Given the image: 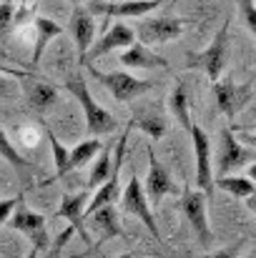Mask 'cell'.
Returning a JSON list of instances; mask_svg holds the SVG:
<instances>
[{"label":"cell","mask_w":256,"mask_h":258,"mask_svg":"<svg viewBox=\"0 0 256 258\" xmlns=\"http://www.w3.org/2000/svg\"><path fill=\"white\" fill-rule=\"evenodd\" d=\"M66 88L73 93V98H76V100L81 103V108H83L85 131H88L90 138H98V136H106V133H113V131H116V118H113L100 103H95V98L90 95V90H88L81 73H76V76L66 83Z\"/></svg>","instance_id":"cell-1"},{"label":"cell","mask_w":256,"mask_h":258,"mask_svg":"<svg viewBox=\"0 0 256 258\" xmlns=\"http://www.w3.org/2000/svg\"><path fill=\"white\" fill-rule=\"evenodd\" d=\"M90 76L121 103H131V100H136L138 95H143L153 88V81H143V78H136V76L121 73V71L118 73H106V71H98L93 63H90Z\"/></svg>","instance_id":"cell-2"},{"label":"cell","mask_w":256,"mask_h":258,"mask_svg":"<svg viewBox=\"0 0 256 258\" xmlns=\"http://www.w3.org/2000/svg\"><path fill=\"white\" fill-rule=\"evenodd\" d=\"M229 28H231V20H224V25L211 38V43L206 45V50H201L196 58L188 60V68H201L211 78V83L219 81L221 78V71H224L226 50H229Z\"/></svg>","instance_id":"cell-3"},{"label":"cell","mask_w":256,"mask_h":258,"mask_svg":"<svg viewBox=\"0 0 256 258\" xmlns=\"http://www.w3.org/2000/svg\"><path fill=\"white\" fill-rule=\"evenodd\" d=\"M191 141H193V158H196V188L211 198L214 196V173H211V141L201 125L188 128Z\"/></svg>","instance_id":"cell-4"},{"label":"cell","mask_w":256,"mask_h":258,"mask_svg":"<svg viewBox=\"0 0 256 258\" xmlns=\"http://www.w3.org/2000/svg\"><path fill=\"white\" fill-rule=\"evenodd\" d=\"M178 206H181L183 216L188 218V223L193 226V231L198 233L201 246H203V248H209L214 236H211V228H209V216H206V196H203L198 188L193 190L191 185H186Z\"/></svg>","instance_id":"cell-5"},{"label":"cell","mask_w":256,"mask_h":258,"mask_svg":"<svg viewBox=\"0 0 256 258\" xmlns=\"http://www.w3.org/2000/svg\"><path fill=\"white\" fill-rule=\"evenodd\" d=\"M211 88H214L216 108H219L229 120H234L236 113L249 103L254 81H249V83H244V86H234V81H229V78H219V81H214V86Z\"/></svg>","instance_id":"cell-6"},{"label":"cell","mask_w":256,"mask_h":258,"mask_svg":"<svg viewBox=\"0 0 256 258\" xmlns=\"http://www.w3.org/2000/svg\"><path fill=\"white\" fill-rule=\"evenodd\" d=\"M121 206H123V211H126V213L136 216V218H138L148 231H151V236H153L156 241H161L159 223H156L153 211H151V206H148V201H146L143 185H141V180H138L136 175L128 180V185H126V190H123V198H121Z\"/></svg>","instance_id":"cell-7"},{"label":"cell","mask_w":256,"mask_h":258,"mask_svg":"<svg viewBox=\"0 0 256 258\" xmlns=\"http://www.w3.org/2000/svg\"><path fill=\"white\" fill-rule=\"evenodd\" d=\"M161 8V0H88V13L106 18H138Z\"/></svg>","instance_id":"cell-8"},{"label":"cell","mask_w":256,"mask_h":258,"mask_svg":"<svg viewBox=\"0 0 256 258\" xmlns=\"http://www.w3.org/2000/svg\"><path fill=\"white\" fill-rule=\"evenodd\" d=\"M186 28V20L183 18H176V15H159V18H148L141 23L138 28V38L143 45H161V43H169L176 40Z\"/></svg>","instance_id":"cell-9"},{"label":"cell","mask_w":256,"mask_h":258,"mask_svg":"<svg viewBox=\"0 0 256 258\" xmlns=\"http://www.w3.org/2000/svg\"><path fill=\"white\" fill-rule=\"evenodd\" d=\"M133 40H136V30L128 28L126 23H116V25H111V28L100 35V40L90 43V48H88V53L83 55L81 66H90L95 58H100V55H106V53L123 50V48H128Z\"/></svg>","instance_id":"cell-10"},{"label":"cell","mask_w":256,"mask_h":258,"mask_svg":"<svg viewBox=\"0 0 256 258\" xmlns=\"http://www.w3.org/2000/svg\"><path fill=\"white\" fill-rule=\"evenodd\" d=\"M5 223H8L13 231L25 233V236L33 241L35 248H45V243H48V236H45V216H40V213H35V211H30V208H25L23 201L13 208V213H10V218H8Z\"/></svg>","instance_id":"cell-11"},{"label":"cell","mask_w":256,"mask_h":258,"mask_svg":"<svg viewBox=\"0 0 256 258\" xmlns=\"http://www.w3.org/2000/svg\"><path fill=\"white\" fill-rule=\"evenodd\" d=\"M173 190V180H171L169 171L159 163V158H156V153H153V148L148 146V178H146V201H148V206H153V208H159L161 206V201H164V196Z\"/></svg>","instance_id":"cell-12"},{"label":"cell","mask_w":256,"mask_h":258,"mask_svg":"<svg viewBox=\"0 0 256 258\" xmlns=\"http://www.w3.org/2000/svg\"><path fill=\"white\" fill-rule=\"evenodd\" d=\"M254 156L249 148H244L239 143V138L231 131H224L221 138V156H219V173H231V171H241L244 166H251Z\"/></svg>","instance_id":"cell-13"},{"label":"cell","mask_w":256,"mask_h":258,"mask_svg":"<svg viewBox=\"0 0 256 258\" xmlns=\"http://www.w3.org/2000/svg\"><path fill=\"white\" fill-rule=\"evenodd\" d=\"M71 35H73V43L78 48V60H83V55L88 53L93 38H95V20H93V13H88L85 8H76L71 13Z\"/></svg>","instance_id":"cell-14"},{"label":"cell","mask_w":256,"mask_h":258,"mask_svg":"<svg viewBox=\"0 0 256 258\" xmlns=\"http://www.w3.org/2000/svg\"><path fill=\"white\" fill-rule=\"evenodd\" d=\"M131 125H136L141 133H146L148 138H156V141H161L164 138V133H166V118H164V113L159 110V105H138V108H133V118H131Z\"/></svg>","instance_id":"cell-15"},{"label":"cell","mask_w":256,"mask_h":258,"mask_svg":"<svg viewBox=\"0 0 256 258\" xmlns=\"http://www.w3.org/2000/svg\"><path fill=\"white\" fill-rule=\"evenodd\" d=\"M121 63L126 68H136V71H156V68H169V60L151 53L143 43H131L128 48H123L121 53Z\"/></svg>","instance_id":"cell-16"},{"label":"cell","mask_w":256,"mask_h":258,"mask_svg":"<svg viewBox=\"0 0 256 258\" xmlns=\"http://www.w3.org/2000/svg\"><path fill=\"white\" fill-rule=\"evenodd\" d=\"M83 203H85V193H78V196L63 193V198H61V208H58L56 216L66 218L68 226H73V231L85 241V246H90V238H88L85 221H83Z\"/></svg>","instance_id":"cell-17"},{"label":"cell","mask_w":256,"mask_h":258,"mask_svg":"<svg viewBox=\"0 0 256 258\" xmlns=\"http://www.w3.org/2000/svg\"><path fill=\"white\" fill-rule=\"evenodd\" d=\"M33 23H35V45H33V66H40V58H43V53H45V48H48V43L50 40H56L61 33H63V28L56 23V20H50V18H45V15H35L33 18Z\"/></svg>","instance_id":"cell-18"},{"label":"cell","mask_w":256,"mask_h":258,"mask_svg":"<svg viewBox=\"0 0 256 258\" xmlns=\"http://www.w3.org/2000/svg\"><path fill=\"white\" fill-rule=\"evenodd\" d=\"M85 221H90V223L103 233V241L123 233V228H121V223H118V218H116V208H113V203L95 208L90 216H85Z\"/></svg>","instance_id":"cell-19"},{"label":"cell","mask_w":256,"mask_h":258,"mask_svg":"<svg viewBox=\"0 0 256 258\" xmlns=\"http://www.w3.org/2000/svg\"><path fill=\"white\" fill-rule=\"evenodd\" d=\"M28 100H30V105H33V110L35 113H48L53 105H56V100H58V88L53 86V83H48V81H33V88H30V93H28Z\"/></svg>","instance_id":"cell-20"},{"label":"cell","mask_w":256,"mask_h":258,"mask_svg":"<svg viewBox=\"0 0 256 258\" xmlns=\"http://www.w3.org/2000/svg\"><path fill=\"white\" fill-rule=\"evenodd\" d=\"M169 110L181 128L188 131V128L193 125V123H191V108H188V93H186V86H183V83H176V88L171 90Z\"/></svg>","instance_id":"cell-21"},{"label":"cell","mask_w":256,"mask_h":258,"mask_svg":"<svg viewBox=\"0 0 256 258\" xmlns=\"http://www.w3.org/2000/svg\"><path fill=\"white\" fill-rule=\"evenodd\" d=\"M214 185H219L221 190H226V193H231L236 198H246L249 206L254 208V180L251 178H244V175H221V178H216Z\"/></svg>","instance_id":"cell-22"},{"label":"cell","mask_w":256,"mask_h":258,"mask_svg":"<svg viewBox=\"0 0 256 258\" xmlns=\"http://www.w3.org/2000/svg\"><path fill=\"white\" fill-rule=\"evenodd\" d=\"M100 148H103V143H100L98 138H88L83 143H78L73 151H68V171H71V168H81L90 158H95V153H98Z\"/></svg>","instance_id":"cell-23"},{"label":"cell","mask_w":256,"mask_h":258,"mask_svg":"<svg viewBox=\"0 0 256 258\" xmlns=\"http://www.w3.org/2000/svg\"><path fill=\"white\" fill-rule=\"evenodd\" d=\"M111 166H113L111 151H108V148H100V151H98V161H95V166L90 168V175H88V188L100 185V183L111 175Z\"/></svg>","instance_id":"cell-24"},{"label":"cell","mask_w":256,"mask_h":258,"mask_svg":"<svg viewBox=\"0 0 256 258\" xmlns=\"http://www.w3.org/2000/svg\"><path fill=\"white\" fill-rule=\"evenodd\" d=\"M45 136H48V143H50V151H53V161H56V175H53V180H56V178H63L68 173V151L63 148V143L56 138V133L50 128H45Z\"/></svg>","instance_id":"cell-25"},{"label":"cell","mask_w":256,"mask_h":258,"mask_svg":"<svg viewBox=\"0 0 256 258\" xmlns=\"http://www.w3.org/2000/svg\"><path fill=\"white\" fill-rule=\"evenodd\" d=\"M0 158L8 161V163L15 166V168H28V166H30V163L18 153V148L10 143V138H8V133H5L3 128H0Z\"/></svg>","instance_id":"cell-26"},{"label":"cell","mask_w":256,"mask_h":258,"mask_svg":"<svg viewBox=\"0 0 256 258\" xmlns=\"http://www.w3.org/2000/svg\"><path fill=\"white\" fill-rule=\"evenodd\" d=\"M239 10H241V18L249 28V33H256V5L254 0H236Z\"/></svg>","instance_id":"cell-27"},{"label":"cell","mask_w":256,"mask_h":258,"mask_svg":"<svg viewBox=\"0 0 256 258\" xmlns=\"http://www.w3.org/2000/svg\"><path fill=\"white\" fill-rule=\"evenodd\" d=\"M13 15H15V5L10 0L0 3V38L8 33V28L13 25Z\"/></svg>","instance_id":"cell-28"},{"label":"cell","mask_w":256,"mask_h":258,"mask_svg":"<svg viewBox=\"0 0 256 258\" xmlns=\"http://www.w3.org/2000/svg\"><path fill=\"white\" fill-rule=\"evenodd\" d=\"M20 201H23V196H15V198H5V201H0V228L5 226V221L10 218L13 208H15Z\"/></svg>","instance_id":"cell-29"},{"label":"cell","mask_w":256,"mask_h":258,"mask_svg":"<svg viewBox=\"0 0 256 258\" xmlns=\"http://www.w3.org/2000/svg\"><path fill=\"white\" fill-rule=\"evenodd\" d=\"M241 246H244V241H239V243H234V246H229V248H221V251H216V253H206V256H198V258H239Z\"/></svg>","instance_id":"cell-30"},{"label":"cell","mask_w":256,"mask_h":258,"mask_svg":"<svg viewBox=\"0 0 256 258\" xmlns=\"http://www.w3.org/2000/svg\"><path fill=\"white\" fill-rule=\"evenodd\" d=\"M18 93V86L5 76V73H0V98H10V95H15Z\"/></svg>","instance_id":"cell-31"},{"label":"cell","mask_w":256,"mask_h":258,"mask_svg":"<svg viewBox=\"0 0 256 258\" xmlns=\"http://www.w3.org/2000/svg\"><path fill=\"white\" fill-rule=\"evenodd\" d=\"M0 73L15 76V78H30V73H25V71H20V68H8V66H0Z\"/></svg>","instance_id":"cell-32"},{"label":"cell","mask_w":256,"mask_h":258,"mask_svg":"<svg viewBox=\"0 0 256 258\" xmlns=\"http://www.w3.org/2000/svg\"><path fill=\"white\" fill-rule=\"evenodd\" d=\"M38 251H40V248H35V246H33V251H30L25 258H38Z\"/></svg>","instance_id":"cell-33"},{"label":"cell","mask_w":256,"mask_h":258,"mask_svg":"<svg viewBox=\"0 0 256 258\" xmlns=\"http://www.w3.org/2000/svg\"><path fill=\"white\" fill-rule=\"evenodd\" d=\"M121 258H136V256H133L131 251H126V253H123V256H121Z\"/></svg>","instance_id":"cell-34"},{"label":"cell","mask_w":256,"mask_h":258,"mask_svg":"<svg viewBox=\"0 0 256 258\" xmlns=\"http://www.w3.org/2000/svg\"><path fill=\"white\" fill-rule=\"evenodd\" d=\"M71 3H76V5H78V3H85V0H71Z\"/></svg>","instance_id":"cell-35"},{"label":"cell","mask_w":256,"mask_h":258,"mask_svg":"<svg viewBox=\"0 0 256 258\" xmlns=\"http://www.w3.org/2000/svg\"><path fill=\"white\" fill-rule=\"evenodd\" d=\"M28 3H38V0H28Z\"/></svg>","instance_id":"cell-36"},{"label":"cell","mask_w":256,"mask_h":258,"mask_svg":"<svg viewBox=\"0 0 256 258\" xmlns=\"http://www.w3.org/2000/svg\"><path fill=\"white\" fill-rule=\"evenodd\" d=\"M176 3H181V0H173V5H176Z\"/></svg>","instance_id":"cell-37"},{"label":"cell","mask_w":256,"mask_h":258,"mask_svg":"<svg viewBox=\"0 0 256 258\" xmlns=\"http://www.w3.org/2000/svg\"><path fill=\"white\" fill-rule=\"evenodd\" d=\"M249 258H256V256H254V253H251V256H249Z\"/></svg>","instance_id":"cell-38"}]
</instances>
